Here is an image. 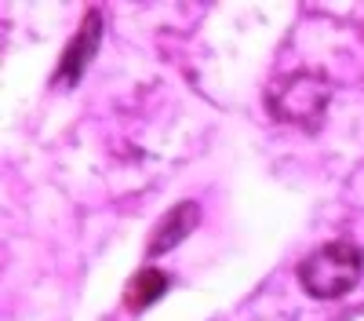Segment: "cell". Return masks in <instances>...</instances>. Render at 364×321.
Masks as SVG:
<instances>
[{"label": "cell", "instance_id": "5", "mask_svg": "<svg viewBox=\"0 0 364 321\" xmlns=\"http://www.w3.org/2000/svg\"><path fill=\"white\" fill-rule=\"evenodd\" d=\"M164 292H168V274H161L157 267H146V270H139V274L128 281L124 303H128L132 310H142V307H149V303H157Z\"/></svg>", "mask_w": 364, "mask_h": 321}, {"label": "cell", "instance_id": "2", "mask_svg": "<svg viewBox=\"0 0 364 321\" xmlns=\"http://www.w3.org/2000/svg\"><path fill=\"white\" fill-rule=\"evenodd\" d=\"M331 99V84L321 73H288L269 84L266 106L277 121L299 125V128H317Z\"/></svg>", "mask_w": 364, "mask_h": 321}, {"label": "cell", "instance_id": "1", "mask_svg": "<svg viewBox=\"0 0 364 321\" xmlns=\"http://www.w3.org/2000/svg\"><path fill=\"white\" fill-rule=\"evenodd\" d=\"M360 274H364V252L353 241H328L299 263V281L317 300L346 296L360 281Z\"/></svg>", "mask_w": 364, "mask_h": 321}, {"label": "cell", "instance_id": "3", "mask_svg": "<svg viewBox=\"0 0 364 321\" xmlns=\"http://www.w3.org/2000/svg\"><path fill=\"white\" fill-rule=\"evenodd\" d=\"M99 41H102V15H99V11H87L80 33L70 41L63 63H58V73H55V84H58V88H70V84L80 80V73L87 70L91 55H95V48H99Z\"/></svg>", "mask_w": 364, "mask_h": 321}, {"label": "cell", "instance_id": "4", "mask_svg": "<svg viewBox=\"0 0 364 321\" xmlns=\"http://www.w3.org/2000/svg\"><path fill=\"white\" fill-rule=\"evenodd\" d=\"M197 223H200L197 201H182V204H175V209L157 223L154 238H149V256H161V252L175 248L178 241H186V238H190V230H197Z\"/></svg>", "mask_w": 364, "mask_h": 321}]
</instances>
